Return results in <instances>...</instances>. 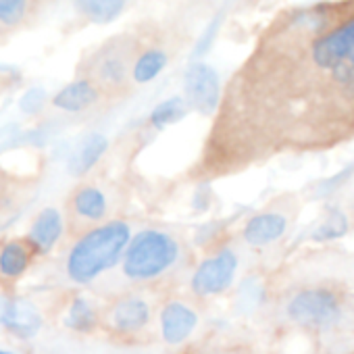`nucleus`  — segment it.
<instances>
[{"label": "nucleus", "instance_id": "obj_22", "mask_svg": "<svg viewBox=\"0 0 354 354\" xmlns=\"http://www.w3.org/2000/svg\"><path fill=\"white\" fill-rule=\"evenodd\" d=\"M32 3L28 0H0V28L15 30L30 15Z\"/></svg>", "mask_w": 354, "mask_h": 354}, {"label": "nucleus", "instance_id": "obj_11", "mask_svg": "<svg viewBox=\"0 0 354 354\" xmlns=\"http://www.w3.org/2000/svg\"><path fill=\"white\" fill-rule=\"evenodd\" d=\"M198 313L184 300H169L160 308V333L169 346L184 344L198 327Z\"/></svg>", "mask_w": 354, "mask_h": 354}, {"label": "nucleus", "instance_id": "obj_5", "mask_svg": "<svg viewBox=\"0 0 354 354\" xmlns=\"http://www.w3.org/2000/svg\"><path fill=\"white\" fill-rule=\"evenodd\" d=\"M286 315L302 329H329L342 315V300L329 288H306L288 300Z\"/></svg>", "mask_w": 354, "mask_h": 354}, {"label": "nucleus", "instance_id": "obj_24", "mask_svg": "<svg viewBox=\"0 0 354 354\" xmlns=\"http://www.w3.org/2000/svg\"><path fill=\"white\" fill-rule=\"evenodd\" d=\"M44 102H46V90H44V88H30V90L21 96L19 106H21L24 113L36 115V113L42 111Z\"/></svg>", "mask_w": 354, "mask_h": 354}, {"label": "nucleus", "instance_id": "obj_9", "mask_svg": "<svg viewBox=\"0 0 354 354\" xmlns=\"http://www.w3.org/2000/svg\"><path fill=\"white\" fill-rule=\"evenodd\" d=\"M42 325V313L32 300L24 296L0 294V327H5L9 333L21 339H32L40 333Z\"/></svg>", "mask_w": 354, "mask_h": 354}, {"label": "nucleus", "instance_id": "obj_8", "mask_svg": "<svg viewBox=\"0 0 354 354\" xmlns=\"http://www.w3.org/2000/svg\"><path fill=\"white\" fill-rule=\"evenodd\" d=\"M236 271L238 254L232 248H221L198 263L192 273L190 288L196 296H219L234 283Z\"/></svg>", "mask_w": 354, "mask_h": 354}, {"label": "nucleus", "instance_id": "obj_12", "mask_svg": "<svg viewBox=\"0 0 354 354\" xmlns=\"http://www.w3.org/2000/svg\"><path fill=\"white\" fill-rule=\"evenodd\" d=\"M288 227H290V215H286V211L271 209L252 215L242 227V238L248 246L263 248L281 240Z\"/></svg>", "mask_w": 354, "mask_h": 354}, {"label": "nucleus", "instance_id": "obj_26", "mask_svg": "<svg viewBox=\"0 0 354 354\" xmlns=\"http://www.w3.org/2000/svg\"><path fill=\"white\" fill-rule=\"evenodd\" d=\"M0 354H15V352H11V350H5V348H0Z\"/></svg>", "mask_w": 354, "mask_h": 354}, {"label": "nucleus", "instance_id": "obj_15", "mask_svg": "<svg viewBox=\"0 0 354 354\" xmlns=\"http://www.w3.org/2000/svg\"><path fill=\"white\" fill-rule=\"evenodd\" d=\"M102 98V92L86 77H75L73 82L65 84L55 96L53 106L65 113H82L94 106Z\"/></svg>", "mask_w": 354, "mask_h": 354}, {"label": "nucleus", "instance_id": "obj_4", "mask_svg": "<svg viewBox=\"0 0 354 354\" xmlns=\"http://www.w3.org/2000/svg\"><path fill=\"white\" fill-rule=\"evenodd\" d=\"M142 46L144 42L136 32L117 34L86 57L80 73L90 80L102 96H125L133 88V65Z\"/></svg>", "mask_w": 354, "mask_h": 354}, {"label": "nucleus", "instance_id": "obj_1", "mask_svg": "<svg viewBox=\"0 0 354 354\" xmlns=\"http://www.w3.org/2000/svg\"><path fill=\"white\" fill-rule=\"evenodd\" d=\"M354 140V0L279 11L232 73L188 177L211 184Z\"/></svg>", "mask_w": 354, "mask_h": 354}, {"label": "nucleus", "instance_id": "obj_19", "mask_svg": "<svg viewBox=\"0 0 354 354\" xmlns=\"http://www.w3.org/2000/svg\"><path fill=\"white\" fill-rule=\"evenodd\" d=\"M75 11L92 24L106 26L121 17V13L125 11V3L123 0H77Z\"/></svg>", "mask_w": 354, "mask_h": 354}, {"label": "nucleus", "instance_id": "obj_18", "mask_svg": "<svg viewBox=\"0 0 354 354\" xmlns=\"http://www.w3.org/2000/svg\"><path fill=\"white\" fill-rule=\"evenodd\" d=\"M65 327L77 333H90L98 325V310L86 296H75L63 319Z\"/></svg>", "mask_w": 354, "mask_h": 354}, {"label": "nucleus", "instance_id": "obj_20", "mask_svg": "<svg viewBox=\"0 0 354 354\" xmlns=\"http://www.w3.org/2000/svg\"><path fill=\"white\" fill-rule=\"evenodd\" d=\"M30 267V248L24 242H7L0 248V275L7 279L21 277Z\"/></svg>", "mask_w": 354, "mask_h": 354}, {"label": "nucleus", "instance_id": "obj_13", "mask_svg": "<svg viewBox=\"0 0 354 354\" xmlns=\"http://www.w3.org/2000/svg\"><path fill=\"white\" fill-rule=\"evenodd\" d=\"M63 234H65V217H63V213L59 209H55V207H48V209H42L38 213V217L34 219L26 242L34 252L48 254L59 244Z\"/></svg>", "mask_w": 354, "mask_h": 354}, {"label": "nucleus", "instance_id": "obj_6", "mask_svg": "<svg viewBox=\"0 0 354 354\" xmlns=\"http://www.w3.org/2000/svg\"><path fill=\"white\" fill-rule=\"evenodd\" d=\"M184 98L198 115L215 117L223 100L219 71L207 61H190L184 73Z\"/></svg>", "mask_w": 354, "mask_h": 354}, {"label": "nucleus", "instance_id": "obj_17", "mask_svg": "<svg viewBox=\"0 0 354 354\" xmlns=\"http://www.w3.org/2000/svg\"><path fill=\"white\" fill-rule=\"evenodd\" d=\"M190 104L186 102L184 96H171L160 100L148 115V125L156 131L165 129L167 125H173L177 121H182L190 113Z\"/></svg>", "mask_w": 354, "mask_h": 354}, {"label": "nucleus", "instance_id": "obj_14", "mask_svg": "<svg viewBox=\"0 0 354 354\" xmlns=\"http://www.w3.org/2000/svg\"><path fill=\"white\" fill-rule=\"evenodd\" d=\"M177 48L180 46H171L167 38L144 44L133 65V86H144L156 80L165 71V67L171 63L173 53Z\"/></svg>", "mask_w": 354, "mask_h": 354}, {"label": "nucleus", "instance_id": "obj_3", "mask_svg": "<svg viewBox=\"0 0 354 354\" xmlns=\"http://www.w3.org/2000/svg\"><path fill=\"white\" fill-rule=\"evenodd\" d=\"M131 238V225L123 219H111L82 234L67 252L65 275L77 286L94 283L121 263Z\"/></svg>", "mask_w": 354, "mask_h": 354}, {"label": "nucleus", "instance_id": "obj_25", "mask_svg": "<svg viewBox=\"0 0 354 354\" xmlns=\"http://www.w3.org/2000/svg\"><path fill=\"white\" fill-rule=\"evenodd\" d=\"M209 194H211L209 184H198V190H196L194 203H192L194 211H205V209L209 207Z\"/></svg>", "mask_w": 354, "mask_h": 354}, {"label": "nucleus", "instance_id": "obj_2", "mask_svg": "<svg viewBox=\"0 0 354 354\" xmlns=\"http://www.w3.org/2000/svg\"><path fill=\"white\" fill-rule=\"evenodd\" d=\"M188 244L177 234L146 227L131 238L121 259V277L131 286L165 281L188 265Z\"/></svg>", "mask_w": 354, "mask_h": 354}, {"label": "nucleus", "instance_id": "obj_16", "mask_svg": "<svg viewBox=\"0 0 354 354\" xmlns=\"http://www.w3.org/2000/svg\"><path fill=\"white\" fill-rule=\"evenodd\" d=\"M106 148H109V140L104 133L92 131L88 136H84L69 158V165H67L69 173L73 177H82V175L90 173L94 169V165L102 158Z\"/></svg>", "mask_w": 354, "mask_h": 354}, {"label": "nucleus", "instance_id": "obj_10", "mask_svg": "<svg viewBox=\"0 0 354 354\" xmlns=\"http://www.w3.org/2000/svg\"><path fill=\"white\" fill-rule=\"evenodd\" d=\"M152 319L150 302L144 296L127 294L117 298L106 310V323L111 329L119 333H136L142 331Z\"/></svg>", "mask_w": 354, "mask_h": 354}, {"label": "nucleus", "instance_id": "obj_7", "mask_svg": "<svg viewBox=\"0 0 354 354\" xmlns=\"http://www.w3.org/2000/svg\"><path fill=\"white\" fill-rule=\"evenodd\" d=\"M109 215V194L98 184H80L67 203V225L75 234H86L102 223Z\"/></svg>", "mask_w": 354, "mask_h": 354}, {"label": "nucleus", "instance_id": "obj_23", "mask_svg": "<svg viewBox=\"0 0 354 354\" xmlns=\"http://www.w3.org/2000/svg\"><path fill=\"white\" fill-rule=\"evenodd\" d=\"M225 15L223 13H217L209 24L207 28L203 30V36L198 38V42L194 44L192 48V61H205V55L213 48L217 36H219V30H221V24H223Z\"/></svg>", "mask_w": 354, "mask_h": 354}, {"label": "nucleus", "instance_id": "obj_21", "mask_svg": "<svg viewBox=\"0 0 354 354\" xmlns=\"http://www.w3.org/2000/svg\"><path fill=\"white\" fill-rule=\"evenodd\" d=\"M350 230V219L344 211L335 209L327 215V219L313 232V240L315 242H331L337 240L342 236H346Z\"/></svg>", "mask_w": 354, "mask_h": 354}]
</instances>
